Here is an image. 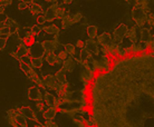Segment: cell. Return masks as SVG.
<instances>
[{
	"label": "cell",
	"mask_w": 154,
	"mask_h": 127,
	"mask_svg": "<svg viewBox=\"0 0 154 127\" xmlns=\"http://www.w3.org/2000/svg\"><path fill=\"white\" fill-rule=\"evenodd\" d=\"M85 49H87L91 53L93 57L98 56V51H97V44L93 39H87L85 41Z\"/></svg>",
	"instance_id": "13"
},
{
	"label": "cell",
	"mask_w": 154,
	"mask_h": 127,
	"mask_svg": "<svg viewBox=\"0 0 154 127\" xmlns=\"http://www.w3.org/2000/svg\"><path fill=\"white\" fill-rule=\"evenodd\" d=\"M150 14L151 12L146 1H137L132 9V18L135 21L136 26L141 28L144 27Z\"/></svg>",
	"instance_id": "1"
},
{
	"label": "cell",
	"mask_w": 154,
	"mask_h": 127,
	"mask_svg": "<svg viewBox=\"0 0 154 127\" xmlns=\"http://www.w3.org/2000/svg\"><path fill=\"white\" fill-rule=\"evenodd\" d=\"M76 65H77L76 59H75V58L68 57L65 60V62H64V65H63V67L60 68V69L64 70L66 74H67V73H72V71L75 69V66H76Z\"/></svg>",
	"instance_id": "9"
},
{
	"label": "cell",
	"mask_w": 154,
	"mask_h": 127,
	"mask_svg": "<svg viewBox=\"0 0 154 127\" xmlns=\"http://www.w3.org/2000/svg\"><path fill=\"white\" fill-rule=\"evenodd\" d=\"M31 62H32V57H31L30 55L25 56V57L21 58V62H23V64H27V65H29V66H31Z\"/></svg>",
	"instance_id": "39"
},
{
	"label": "cell",
	"mask_w": 154,
	"mask_h": 127,
	"mask_svg": "<svg viewBox=\"0 0 154 127\" xmlns=\"http://www.w3.org/2000/svg\"><path fill=\"white\" fill-rule=\"evenodd\" d=\"M128 29H130V28L127 27L126 25H124V23L119 25V26L114 29V31H113V35H112L113 39L116 40V41H122L124 38H126Z\"/></svg>",
	"instance_id": "5"
},
{
	"label": "cell",
	"mask_w": 154,
	"mask_h": 127,
	"mask_svg": "<svg viewBox=\"0 0 154 127\" xmlns=\"http://www.w3.org/2000/svg\"><path fill=\"white\" fill-rule=\"evenodd\" d=\"M17 53L21 58L25 57V56H28V55H30V47L28 46L23 40H20V42L17 46Z\"/></svg>",
	"instance_id": "10"
},
{
	"label": "cell",
	"mask_w": 154,
	"mask_h": 127,
	"mask_svg": "<svg viewBox=\"0 0 154 127\" xmlns=\"http://www.w3.org/2000/svg\"><path fill=\"white\" fill-rule=\"evenodd\" d=\"M64 50L67 53L68 57L75 58V56H76V46H74L73 44H67V45H65V49Z\"/></svg>",
	"instance_id": "26"
},
{
	"label": "cell",
	"mask_w": 154,
	"mask_h": 127,
	"mask_svg": "<svg viewBox=\"0 0 154 127\" xmlns=\"http://www.w3.org/2000/svg\"><path fill=\"white\" fill-rule=\"evenodd\" d=\"M126 37L130 39L131 41H133V42L137 41V40H136V27L130 28V29H128V32H127Z\"/></svg>",
	"instance_id": "29"
},
{
	"label": "cell",
	"mask_w": 154,
	"mask_h": 127,
	"mask_svg": "<svg viewBox=\"0 0 154 127\" xmlns=\"http://www.w3.org/2000/svg\"><path fill=\"white\" fill-rule=\"evenodd\" d=\"M150 50V47H149V44L144 41H139V51L140 53H146Z\"/></svg>",
	"instance_id": "31"
},
{
	"label": "cell",
	"mask_w": 154,
	"mask_h": 127,
	"mask_svg": "<svg viewBox=\"0 0 154 127\" xmlns=\"http://www.w3.org/2000/svg\"><path fill=\"white\" fill-rule=\"evenodd\" d=\"M85 124H86V126L87 127H95V125H96V123H95V119H94V116L91 114V116H89L87 119L85 120Z\"/></svg>",
	"instance_id": "35"
},
{
	"label": "cell",
	"mask_w": 154,
	"mask_h": 127,
	"mask_svg": "<svg viewBox=\"0 0 154 127\" xmlns=\"http://www.w3.org/2000/svg\"><path fill=\"white\" fill-rule=\"evenodd\" d=\"M146 23L149 25V28H154V14H150Z\"/></svg>",
	"instance_id": "40"
},
{
	"label": "cell",
	"mask_w": 154,
	"mask_h": 127,
	"mask_svg": "<svg viewBox=\"0 0 154 127\" xmlns=\"http://www.w3.org/2000/svg\"><path fill=\"white\" fill-rule=\"evenodd\" d=\"M27 96L32 101H42L44 100L42 89L39 88V87H37V86H32L30 88H28Z\"/></svg>",
	"instance_id": "7"
},
{
	"label": "cell",
	"mask_w": 154,
	"mask_h": 127,
	"mask_svg": "<svg viewBox=\"0 0 154 127\" xmlns=\"http://www.w3.org/2000/svg\"><path fill=\"white\" fill-rule=\"evenodd\" d=\"M140 37H141V41L150 44V42L152 41V38H153V37L151 36L150 28H146V27L141 28V31H140Z\"/></svg>",
	"instance_id": "17"
},
{
	"label": "cell",
	"mask_w": 154,
	"mask_h": 127,
	"mask_svg": "<svg viewBox=\"0 0 154 127\" xmlns=\"http://www.w3.org/2000/svg\"><path fill=\"white\" fill-rule=\"evenodd\" d=\"M6 44H7V39H1V44H0V49H1V50L5 49V47H6Z\"/></svg>",
	"instance_id": "48"
},
{
	"label": "cell",
	"mask_w": 154,
	"mask_h": 127,
	"mask_svg": "<svg viewBox=\"0 0 154 127\" xmlns=\"http://www.w3.org/2000/svg\"><path fill=\"white\" fill-rule=\"evenodd\" d=\"M57 55H58V57L60 58V59H63L64 62H65L66 59L68 58V55H67V53H66L65 50H62V51H59Z\"/></svg>",
	"instance_id": "41"
},
{
	"label": "cell",
	"mask_w": 154,
	"mask_h": 127,
	"mask_svg": "<svg viewBox=\"0 0 154 127\" xmlns=\"http://www.w3.org/2000/svg\"><path fill=\"white\" fill-rule=\"evenodd\" d=\"M83 18V14L82 12H76L72 16V23H77L78 21H81V19Z\"/></svg>",
	"instance_id": "36"
},
{
	"label": "cell",
	"mask_w": 154,
	"mask_h": 127,
	"mask_svg": "<svg viewBox=\"0 0 154 127\" xmlns=\"http://www.w3.org/2000/svg\"><path fill=\"white\" fill-rule=\"evenodd\" d=\"M76 48H79L81 50L83 49V48H85V41H83V40H77Z\"/></svg>",
	"instance_id": "45"
},
{
	"label": "cell",
	"mask_w": 154,
	"mask_h": 127,
	"mask_svg": "<svg viewBox=\"0 0 154 127\" xmlns=\"http://www.w3.org/2000/svg\"><path fill=\"white\" fill-rule=\"evenodd\" d=\"M84 66L88 70H91L92 73H95V71L97 70L96 62H95V58H94V57H92L91 59H88V60H87V62L84 64Z\"/></svg>",
	"instance_id": "25"
},
{
	"label": "cell",
	"mask_w": 154,
	"mask_h": 127,
	"mask_svg": "<svg viewBox=\"0 0 154 127\" xmlns=\"http://www.w3.org/2000/svg\"><path fill=\"white\" fill-rule=\"evenodd\" d=\"M57 112H58L57 107H48L44 110L42 116H44V118H45L46 122H48V120H53L55 117H56V115H57Z\"/></svg>",
	"instance_id": "15"
},
{
	"label": "cell",
	"mask_w": 154,
	"mask_h": 127,
	"mask_svg": "<svg viewBox=\"0 0 154 127\" xmlns=\"http://www.w3.org/2000/svg\"><path fill=\"white\" fill-rule=\"evenodd\" d=\"M36 107H37V109H38L39 112H42V113H44V110H45L46 108H48L44 100H42V101H37V103H36Z\"/></svg>",
	"instance_id": "38"
},
{
	"label": "cell",
	"mask_w": 154,
	"mask_h": 127,
	"mask_svg": "<svg viewBox=\"0 0 154 127\" xmlns=\"http://www.w3.org/2000/svg\"><path fill=\"white\" fill-rule=\"evenodd\" d=\"M30 56L32 58H42L46 56V51L44 49L42 42H32V45L30 46Z\"/></svg>",
	"instance_id": "6"
},
{
	"label": "cell",
	"mask_w": 154,
	"mask_h": 127,
	"mask_svg": "<svg viewBox=\"0 0 154 127\" xmlns=\"http://www.w3.org/2000/svg\"><path fill=\"white\" fill-rule=\"evenodd\" d=\"M37 23L39 25H42V26H45V23H46V19H45V17L44 16H39L38 18H37Z\"/></svg>",
	"instance_id": "44"
},
{
	"label": "cell",
	"mask_w": 154,
	"mask_h": 127,
	"mask_svg": "<svg viewBox=\"0 0 154 127\" xmlns=\"http://www.w3.org/2000/svg\"><path fill=\"white\" fill-rule=\"evenodd\" d=\"M87 36H88L89 39L95 38L97 36V27L94 26V25H89L87 26Z\"/></svg>",
	"instance_id": "27"
},
{
	"label": "cell",
	"mask_w": 154,
	"mask_h": 127,
	"mask_svg": "<svg viewBox=\"0 0 154 127\" xmlns=\"http://www.w3.org/2000/svg\"><path fill=\"white\" fill-rule=\"evenodd\" d=\"M29 11H30V14L32 16H35V17H37L38 18L39 16H42V14H44V8H42V5L37 4V2H35V4L32 5L30 8H29Z\"/></svg>",
	"instance_id": "20"
},
{
	"label": "cell",
	"mask_w": 154,
	"mask_h": 127,
	"mask_svg": "<svg viewBox=\"0 0 154 127\" xmlns=\"http://www.w3.org/2000/svg\"><path fill=\"white\" fill-rule=\"evenodd\" d=\"M42 67V58H32L31 68H34V69H40Z\"/></svg>",
	"instance_id": "28"
},
{
	"label": "cell",
	"mask_w": 154,
	"mask_h": 127,
	"mask_svg": "<svg viewBox=\"0 0 154 127\" xmlns=\"http://www.w3.org/2000/svg\"><path fill=\"white\" fill-rule=\"evenodd\" d=\"M21 113L23 114V116L27 118V119H30L32 122H38V118H37V115L35 114V112L31 109L30 107H28V106H23L21 107Z\"/></svg>",
	"instance_id": "14"
},
{
	"label": "cell",
	"mask_w": 154,
	"mask_h": 127,
	"mask_svg": "<svg viewBox=\"0 0 154 127\" xmlns=\"http://www.w3.org/2000/svg\"><path fill=\"white\" fill-rule=\"evenodd\" d=\"M66 12H67V10H65V8H59L58 9V11H57V16H56V19H59V20H62L64 17H65L66 15Z\"/></svg>",
	"instance_id": "37"
},
{
	"label": "cell",
	"mask_w": 154,
	"mask_h": 127,
	"mask_svg": "<svg viewBox=\"0 0 154 127\" xmlns=\"http://www.w3.org/2000/svg\"><path fill=\"white\" fill-rule=\"evenodd\" d=\"M95 58V62H96L97 70L100 71H108L111 69V60L107 56H96Z\"/></svg>",
	"instance_id": "4"
},
{
	"label": "cell",
	"mask_w": 154,
	"mask_h": 127,
	"mask_svg": "<svg viewBox=\"0 0 154 127\" xmlns=\"http://www.w3.org/2000/svg\"><path fill=\"white\" fill-rule=\"evenodd\" d=\"M59 8H60V6L58 4V1H53V5L49 8H47L46 10L44 11V14H42V16L46 19V21H54L56 19L57 11Z\"/></svg>",
	"instance_id": "3"
},
{
	"label": "cell",
	"mask_w": 154,
	"mask_h": 127,
	"mask_svg": "<svg viewBox=\"0 0 154 127\" xmlns=\"http://www.w3.org/2000/svg\"><path fill=\"white\" fill-rule=\"evenodd\" d=\"M10 35H11V32L7 27L0 29V39H8L10 37Z\"/></svg>",
	"instance_id": "30"
},
{
	"label": "cell",
	"mask_w": 154,
	"mask_h": 127,
	"mask_svg": "<svg viewBox=\"0 0 154 127\" xmlns=\"http://www.w3.org/2000/svg\"><path fill=\"white\" fill-rule=\"evenodd\" d=\"M35 127H47L46 125H42V124H36V126Z\"/></svg>",
	"instance_id": "49"
},
{
	"label": "cell",
	"mask_w": 154,
	"mask_h": 127,
	"mask_svg": "<svg viewBox=\"0 0 154 127\" xmlns=\"http://www.w3.org/2000/svg\"><path fill=\"white\" fill-rule=\"evenodd\" d=\"M140 51H139V41H135L132 44V46L131 48H130V54L132 55H136V54H139Z\"/></svg>",
	"instance_id": "33"
},
{
	"label": "cell",
	"mask_w": 154,
	"mask_h": 127,
	"mask_svg": "<svg viewBox=\"0 0 154 127\" xmlns=\"http://www.w3.org/2000/svg\"><path fill=\"white\" fill-rule=\"evenodd\" d=\"M100 44L108 49V47L112 46L113 44V36L109 32H103L100 36Z\"/></svg>",
	"instance_id": "12"
},
{
	"label": "cell",
	"mask_w": 154,
	"mask_h": 127,
	"mask_svg": "<svg viewBox=\"0 0 154 127\" xmlns=\"http://www.w3.org/2000/svg\"><path fill=\"white\" fill-rule=\"evenodd\" d=\"M72 16H73V15H72V14L67 10L65 17L60 20V21H62V27L63 28H67V27H69L70 25H73V23H72Z\"/></svg>",
	"instance_id": "24"
},
{
	"label": "cell",
	"mask_w": 154,
	"mask_h": 127,
	"mask_svg": "<svg viewBox=\"0 0 154 127\" xmlns=\"http://www.w3.org/2000/svg\"><path fill=\"white\" fill-rule=\"evenodd\" d=\"M17 36H18V39L25 41L27 38H32L34 32L31 30V27L30 28H19L18 31H17Z\"/></svg>",
	"instance_id": "11"
},
{
	"label": "cell",
	"mask_w": 154,
	"mask_h": 127,
	"mask_svg": "<svg viewBox=\"0 0 154 127\" xmlns=\"http://www.w3.org/2000/svg\"><path fill=\"white\" fill-rule=\"evenodd\" d=\"M11 4H12L11 0H1V1H0V7L6 8L7 6H10Z\"/></svg>",
	"instance_id": "42"
},
{
	"label": "cell",
	"mask_w": 154,
	"mask_h": 127,
	"mask_svg": "<svg viewBox=\"0 0 154 127\" xmlns=\"http://www.w3.org/2000/svg\"><path fill=\"white\" fill-rule=\"evenodd\" d=\"M26 8H28L27 4H26V0H25V1H19L18 9H19V10H23V9H26Z\"/></svg>",
	"instance_id": "43"
},
{
	"label": "cell",
	"mask_w": 154,
	"mask_h": 127,
	"mask_svg": "<svg viewBox=\"0 0 154 127\" xmlns=\"http://www.w3.org/2000/svg\"><path fill=\"white\" fill-rule=\"evenodd\" d=\"M45 125H46L47 127H59L57 124L54 123L53 120H48V122H46V124H45Z\"/></svg>",
	"instance_id": "47"
},
{
	"label": "cell",
	"mask_w": 154,
	"mask_h": 127,
	"mask_svg": "<svg viewBox=\"0 0 154 127\" xmlns=\"http://www.w3.org/2000/svg\"><path fill=\"white\" fill-rule=\"evenodd\" d=\"M44 30L46 31L48 35H51V36L59 35V28L56 25H54V23H49L47 26H44Z\"/></svg>",
	"instance_id": "21"
},
{
	"label": "cell",
	"mask_w": 154,
	"mask_h": 127,
	"mask_svg": "<svg viewBox=\"0 0 154 127\" xmlns=\"http://www.w3.org/2000/svg\"><path fill=\"white\" fill-rule=\"evenodd\" d=\"M88 106L86 101H77V100H64L58 105V110L66 114H76L78 110L85 109Z\"/></svg>",
	"instance_id": "2"
},
{
	"label": "cell",
	"mask_w": 154,
	"mask_h": 127,
	"mask_svg": "<svg viewBox=\"0 0 154 127\" xmlns=\"http://www.w3.org/2000/svg\"><path fill=\"white\" fill-rule=\"evenodd\" d=\"M44 101L47 107H57L58 108V98L51 95L50 92H45L44 95Z\"/></svg>",
	"instance_id": "8"
},
{
	"label": "cell",
	"mask_w": 154,
	"mask_h": 127,
	"mask_svg": "<svg viewBox=\"0 0 154 127\" xmlns=\"http://www.w3.org/2000/svg\"><path fill=\"white\" fill-rule=\"evenodd\" d=\"M45 60H46L47 64L50 66L56 65V64H57V60H58V55H56L55 53H53V54H46V56H45Z\"/></svg>",
	"instance_id": "23"
},
{
	"label": "cell",
	"mask_w": 154,
	"mask_h": 127,
	"mask_svg": "<svg viewBox=\"0 0 154 127\" xmlns=\"http://www.w3.org/2000/svg\"><path fill=\"white\" fill-rule=\"evenodd\" d=\"M5 26L10 30V32H11V35H14V34H17V31H18V26H17V23H16L15 20L11 19V18H9V17H7V19L5 20Z\"/></svg>",
	"instance_id": "18"
},
{
	"label": "cell",
	"mask_w": 154,
	"mask_h": 127,
	"mask_svg": "<svg viewBox=\"0 0 154 127\" xmlns=\"http://www.w3.org/2000/svg\"><path fill=\"white\" fill-rule=\"evenodd\" d=\"M81 75H82V79H84L86 83H88V81H92L93 79H94V77H95V75H94V73H92L91 70H88L86 67L84 66V64L83 65H81Z\"/></svg>",
	"instance_id": "16"
},
{
	"label": "cell",
	"mask_w": 154,
	"mask_h": 127,
	"mask_svg": "<svg viewBox=\"0 0 154 127\" xmlns=\"http://www.w3.org/2000/svg\"><path fill=\"white\" fill-rule=\"evenodd\" d=\"M56 78H57V80L60 83V84L63 85V86H65V87H67L68 86V83H67V77H66V73L64 71V70L59 69L56 73Z\"/></svg>",
	"instance_id": "22"
},
{
	"label": "cell",
	"mask_w": 154,
	"mask_h": 127,
	"mask_svg": "<svg viewBox=\"0 0 154 127\" xmlns=\"http://www.w3.org/2000/svg\"><path fill=\"white\" fill-rule=\"evenodd\" d=\"M31 30L34 32V35H39L42 30H44V26L42 25H39V23H36L31 27Z\"/></svg>",
	"instance_id": "32"
},
{
	"label": "cell",
	"mask_w": 154,
	"mask_h": 127,
	"mask_svg": "<svg viewBox=\"0 0 154 127\" xmlns=\"http://www.w3.org/2000/svg\"><path fill=\"white\" fill-rule=\"evenodd\" d=\"M127 54H128V53H127V50L125 49L123 46H121V45H119V48H117V56L123 58V57H125V56H127Z\"/></svg>",
	"instance_id": "34"
},
{
	"label": "cell",
	"mask_w": 154,
	"mask_h": 127,
	"mask_svg": "<svg viewBox=\"0 0 154 127\" xmlns=\"http://www.w3.org/2000/svg\"><path fill=\"white\" fill-rule=\"evenodd\" d=\"M11 56L15 58L16 60H18L19 62H21V57H20L19 55H18V53H17V51H14V53H11Z\"/></svg>",
	"instance_id": "46"
},
{
	"label": "cell",
	"mask_w": 154,
	"mask_h": 127,
	"mask_svg": "<svg viewBox=\"0 0 154 127\" xmlns=\"http://www.w3.org/2000/svg\"><path fill=\"white\" fill-rule=\"evenodd\" d=\"M42 46H44V49L46 51V54H53V53H55L56 48L58 47L53 40H45V41H42Z\"/></svg>",
	"instance_id": "19"
}]
</instances>
